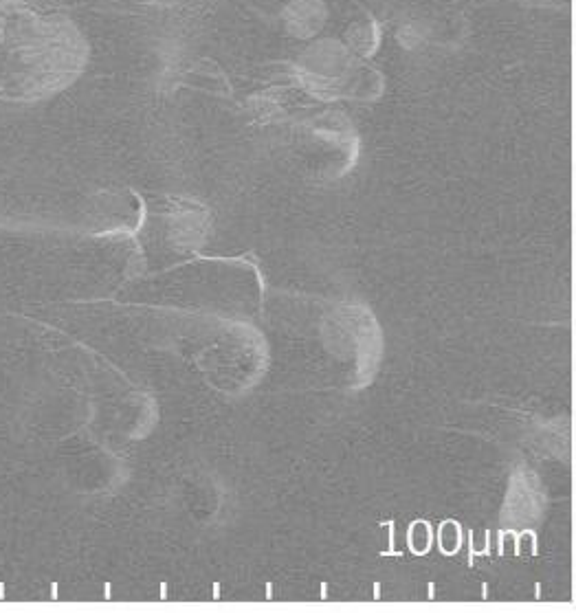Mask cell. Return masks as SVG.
<instances>
[{
	"mask_svg": "<svg viewBox=\"0 0 576 613\" xmlns=\"http://www.w3.org/2000/svg\"><path fill=\"white\" fill-rule=\"evenodd\" d=\"M326 5L321 0H295L284 11L286 29L297 38H310L324 27L326 22Z\"/></svg>",
	"mask_w": 576,
	"mask_h": 613,
	"instance_id": "cell-1",
	"label": "cell"
},
{
	"mask_svg": "<svg viewBox=\"0 0 576 613\" xmlns=\"http://www.w3.org/2000/svg\"><path fill=\"white\" fill-rule=\"evenodd\" d=\"M143 3H152V5H170V3H176V0H143Z\"/></svg>",
	"mask_w": 576,
	"mask_h": 613,
	"instance_id": "cell-2",
	"label": "cell"
}]
</instances>
